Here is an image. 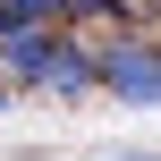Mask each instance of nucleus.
<instances>
[{"instance_id":"1","label":"nucleus","mask_w":161,"mask_h":161,"mask_svg":"<svg viewBox=\"0 0 161 161\" xmlns=\"http://www.w3.org/2000/svg\"><path fill=\"white\" fill-rule=\"evenodd\" d=\"M93 85H110L119 102L161 110V51H144V42H110V51H93Z\"/></svg>"},{"instance_id":"2","label":"nucleus","mask_w":161,"mask_h":161,"mask_svg":"<svg viewBox=\"0 0 161 161\" xmlns=\"http://www.w3.org/2000/svg\"><path fill=\"white\" fill-rule=\"evenodd\" d=\"M34 85H42V93H93V51H68V42H59Z\"/></svg>"},{"instance_id":"3","label":"nucleus","mask_w":161,"mask_h":161,"mask_svg":"<svg viewBox=\"0 0 161 161\" xmlns=\"http://www.w3.org/2000/svg\"><path fill=\"white\" fill-rule=\"evenodd\" d=\"M110 161H153V153H110Z\"/></svg>"},{"instance_id":"4","label":"nucleus","mask_w":161,"mask_h":161,"mask_svg":"<svg viewBox=\"0 0 161 161\" xmlns=\"http://www.w3.org/2000/svg\"><path fill=\"white\" fill-rule=\"evenodd\" d=\"M0 110H8V93H0Z\"/></svg>"}]
</instances>
